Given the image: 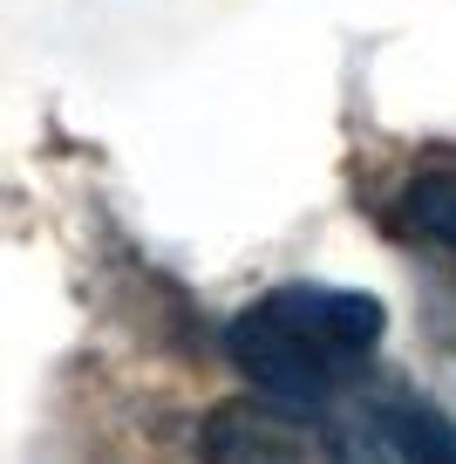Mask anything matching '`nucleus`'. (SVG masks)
Listing matches in <instances>:
<instances>
[{
    "label": "nucleus",
    "mask_w": 456,
    "mask_h": 464,
    "mask_svg": "<svg viewBox=\"0 0 456 464\" xmlns=\"http://www.w3.org/2000/svg\"><path fill=\"white\" fill-rule=\"evenodd\" d=\"M382 334L388 307L375 294L293 280L225 321V355L280 417H320L347 382H361Z\"/></svg>",
    "instance_id": "1"
},
{
    "label": "nucleus",
    "mask_w": 456,
    "mask_h": 464,
    "mask_svg": "<svg viewBox=\"0 0 456 464\" xmlns=\"http://www.w3.org/2000/svg\"><path fill=\"white\" fill-rule=\"evenodd\" d=\"M334 444L355 450V458H456V430L429 410H415L409 396L368 403L361 417H347L334 430Z\"/></svg>",
    "instance_id": "2"
},
{
    "label": "nucleus",
    "mask_w": 456,
    "mask_h": 464,
    "mask_svg": "<svg viewBox=\"0 0 456 464\" xmlns=\"http://www.w3.org/2000/svg\"><path fill=\"white\" fill-rule=\"evenodd\" d=\"M395 226L423 246L456 253V171H415L395 198Z\"/></svg>",
    "instance_id": "3"
}]
</instances>
